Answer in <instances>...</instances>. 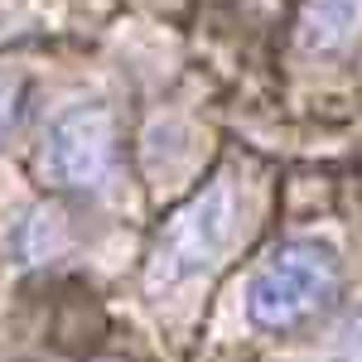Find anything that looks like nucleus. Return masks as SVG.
Listing matches in <instances>:
<instances>
[{"label":"nucleus","mask_w":362,"mask_h":362,"mask_svg":"<svg viewBox=\"0 0 362 362\" xmlns=\"http://www.w3.org/2000/svg\"><path fill=\"white\" fill-rule=\"evenodd\" d=\"M242 237V189L237 179H213L203 184L179 213H169V223L155 237L150 266H145V285L150 295H169L189 280L208 276L227 251Z\"/></svg>","instance_id":"1"},{"label":"nucleus","mask_w":362,"mask_h":362,"mask_svg":"<svg viewBox=\"0 0 362 362\" xmlns=\"http://www.w3.org/2000/svg\"><path fill=\"white\" fill-rule=\"evenodd\" d=\"M338 266L334 247L324 242H285V247L251 276L247 285V319L266 334H285L295 324L314 319L319 309L338 300Z\"/></svg>","instance_id":"2"},{"label":"nucleus","mask_w":362,"mask_h":362,"mask_svg":"<svg viewBox=\"0 0 362 362\" xmlns=\"http://www.w3.org/2000/svg\"><path fill=\"white\" fill-rule=\"evenodd\" d=\"M116 160V126L102 102H73L54 116L39 165L63 189H102Z\"/></svg>","instance_id":"3"},{"label":"nucleus","mask_w":362,"mask_h":362,"mask_svg":"<svg viewBox=\"0 0 362 362\" xmlns=\"http://www.w3.org/2000/svg\"><path fill=\"white\" fill-rule=\"evenodd\" d=\"M362 34V0H305L300 44L309 54H343Z\"/></svg>","instance_id":"4"},{"label":"nucleus","mask_w":362,"mask_h":362,"mask_svg":"<svg viewBox=\"0 0 362 362\" xmlns=\"http://www.w3.org/2000/svg\"><path fill=\"white\" fill-rule=\"evenodd\" d=\"M63 218L58 213H34L20 232V251H25V261H54L58 251H63Z\"/></svg>","instance_id":"5"},{"label":"nucleus","mask_w":362,"mask_h":362,"mask_svg":"<svg viewBox=\"0 0 362 362\" xmlns=\"http://www.w3.org/2000/svg\"><path fill=\"white\" fill-rule=\"evenodd\" d=\"M25 97H29V83L20 73H0V140L25 121Z\"/></svg>","instance_id":"6"},{"label":"nucleus","mask_w":362,"mask_h":362,"mask_svg":"<svg viewBox=\"0 0 362 362\" xmlns=\"http://www.w3.org/2000/svg\"><path fill=\"white\" fill-rule=\"evenodd\" d=\"M334 362H362V319H353L343 338H338V358Z\"/></svg>","instance_id":"7"},{"label":"nucleus","mask_w":362,"mask_h":362,"mask_svg":"<svg viewBox=\"0 0 362 362\" xmlns=\"http://www.w3.org/2000/svg\"><path fill=\"white\" fill-rule=\"evenodd\" d=\"M0 25H5V5H0Z\"/></svg>","instance_id":"8"}]
</instances>
